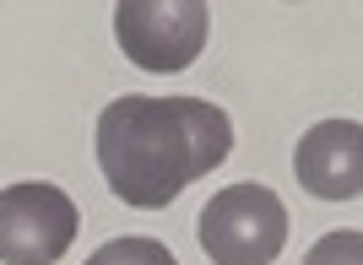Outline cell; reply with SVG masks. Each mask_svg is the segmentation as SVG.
<instances>
[{"label":"cell","mask_w":363,"mask_h":265,"mask_svg":"<svg viewBox=\"0 0 363 265\" xmlns=\"http://www.w3.org/2000/svg\"><path fill=\"white\" fill-rule=\"evenodd\" d=\"M303 265H363V233H358V227L325 233L315 249L303 254Z\"/></svg>","instance_id":"obj_7"},{"label":"cell","mask_w":363,"mask_h":265,"mask_svg":"<svg viewBox=\"0 0 363 265\" xmlns=\"http://www.w3.org/2000/svg\"><path fill=\"white\" fill-rule=\"evenodd\" d=\"M298 184L315 201H358L363 195V125L358 119H320L298 135L293 152Z\"/></svg>","instance_id":"obj_5"},{"label":"cell","mask_w":363,"mask_h":265,"mask_svg":"<svg viewBox=\"0 0 363 265\" xmlns=\"http://www.w3.org/2000/svg\"><path fill=\"white\" fill-rule=\"evenodd\" d=\"M98 174L136 211H163L196 179L223 168L233 152V119L212 98H136L125 92L92 130Z\"/></svg>","instance_id":"obj_1"},{"label":"cell","mask_w":363,"mask_h":265,"mask_svg":"<svg viewBox=\"0 0 363 265\" xmlns=\"http://www.w3.org/2000/svg\"><path fill=\"white\" fill-rule=\"evenodd\" d=\"M87 265H179L157 238H108L104 249H92Z\"/></svg>","instance_id":"obj_6"},{"label":"cell","mask_w":363,"mask_h":265,"mask_svg":"<svg viewBox=\"0 0 363 265\" xmlns=\"http://www.w3.org/2000/svg\"><path fill=\"white\" fill-rule=\"evenodd\" d=\"M82 211L60 184L22 179L0 190V260L6 265H55L76 244Z\"/></svg>","instance_id":"obj_4"},{"label":"cell","mask_w":363,"mask_h":265,"mask_svg":"<svg viewBox=\"0 0 363 265\" xmlns=\"http://www.w3.org/2000/svg\"><path fill=\"white\" fill-rule=\"evenodd\" d=\"M196 238L212 265H272L288 244V206L266 184H228L201 206Z\"/></svg>","instance_id":"obj_2"},{"label":"cell","mask_w":363,"mask_h":265,"mask_svg":"<svg viewBox=\"0 0 363 265\" xmlns=\"http://www.w3.org/2000/svg\"><path fill=\"white\" fill-rule=\"evenodd\" d=\"M212 11L206 0H120L114 6V38L141 71H190L206 49Z\"/></svg>","instance_id":"obj_3"}]
</instances>
